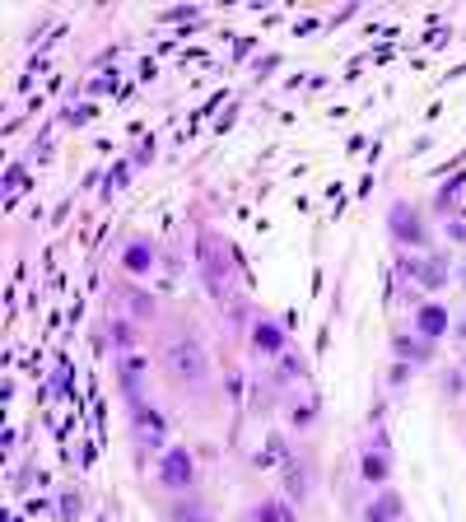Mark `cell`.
Wrapping results in <instances>:
<instances>
[{
    "label": "cell",
    "instance_id": "obj_1",
    "mask_svg": "<svg viewBox=\"0 0 466 522\" xmlns=\"http://www.w3.org/2000/svg\"><path fill=\"white\" fill-rule=\"evenodd\" d=\"M168 369H172V378H182L186 387H201L205 378H210L205 350L191 336H182V340H172V345H168Z\"/></svg>",
    "mask_w": 466,
    "mask_h": 522
},
{
    "label": "cell",
    "instance_id": "obj_2",
    "mask_svg": "<svg viewBox=\"0 0 466 522\" xmlns=\"http://www.w3.org/2000/svg\"><path fill=\"white\" fill-rule=\"evenodd\" d=\"M201 276H205V290L210 294H229V266L219 261L210 238H201Z\"/></svg>",
    "mask_w": 466,
    "mask_h": 522
},
{
    "label": "cell",
    "instance_id": "obj_3",
    "mask_svg": "<svg viewBox=\"0 0 466 522\" xmlns=\"http://www.w3.org/2000/svg\"><path fill=\"white\" fill-rule=\"evenodd\" d=\"M163 485H172V490H182V485H191V457H186L182 448H172V452H163Z\"/></svg>",
    "mask_w": 466,
    "mask_h": 522
},
{
    "label": "cell",
    "instance_id": "obj_4",
    "mask_svg": "<svg viewBox=\"0 0 466 522\" xmlns=\"http://www.w3.org/2000/svg\"><path fill=\"white\" fill-rule=\"evenodd\" d=\"M136 434H140V443L145 448H154L159 452V448H163V415L159 411H140L136 415Z\"/></svg>",
    "mask_w": 466,
    "mask_h": 522
},
{
    "label": "cell",
    "instance_id": "obj_5",
    "mask_svg": "<svg viewBox=\"0 0 466 522\" xmlns=\"http://www.w3.org/2000/svg\"><path fill=\"white\" fill-rule=\"evenodd\" d=\"M392 224H396V238H405V243H419V238H424V229H419L415 215H410V205H396V210H392Z\"/></svg>",
    "mask_w": 466,
    "mask_h": 522
},
{
    "label": "cell",
    "instance_id": "obj_6",
    "mask_svg": "<svg viewBox=\"0 0 466 522\" xmlns=\"http://www.w3.org/2000/svg\"><path fill=\"white\" fill-rule=\"evenodd\" d=\"M443 326H448V313H443V308H438V303L419 308V331H424V336H438Z\"/></svg>",
    "mask_w": 466,
    "mask_h": 522
},
{
    "label": "cell",
    "instance_id": "obj_7",
    "mask_svg": "<svg viewBox=\"0 0 466 522\" xmlns=\"http://www.w3.org/2000/svg\"><path fill=\"white\" fill-rule=\"evenodd\" d=\"M150 261H154V252H150L145 243H131V247H126V271L145 276V271H150Z\"/></svg>",
    "mask_w": 466,
    "mask_h": 522
},
{
    "label": "cell",
    "instance_id": "obj_8",
    "mask_svg": "<svg viewBox=\"0 0 466 522\" xmlns=\"http://www.w3.org/2000/svg\"><path fill=\"white\" fill-rule=\"evenodd\" d=\"M136 378H145V359L140 354H122V383L131 397H136Z\"/></svg>",
    "mask_w": 466,
    "mask_h": 522
},
{
    "label": "cell",
    "instance_id": "obj_9",
    "mask_svg": "<svg viewBox=\"0 0 466 522\" xmlns=\"http://www.w3.org/2000/svg\"><path fill=\"white\" fill-rule=\"evenodd\" d=\"M284 485H289L294 499H303V494H308V471H303L298 461H289V466H284Z\"/></svg>",
    "mask_w": 466,
    "mask_h": 522
},
{
    "label": "cell",
    "instance_id": "obj_10",
    "mask_svg": "<svg viewBox=\"0 0 466 522\" xmlns=\"http://www.w3.org/2000/svg\"><path fill=\"white\" fill-rule=\"evenodd\" d=\"M280 345H284V336H280V326H271V322H262V326H257V350L275 354Z\"/></svg>",
    "mask_w": 466,
    "mask_h": 522
},
{
    "label": "cell",
    "instance_id": "obj_11",
    "mask_svg": "<svg viewBox=\"0 0 466 522\" xmlns=\"http://www.w3.org/2000/svg\"><path fill=\"white\" fill-rule=\"evenodd\" d=\"M419 285H443L448 280V271H443V261H419Z\"/></svg>",
    "mask_w": 466,
    "mask_h": 522
},
{
    "label": "cell",
    "instance_id": "obj_12",
    "mask_svg": "<svg viewBox=\"0 0 466 522\" xmlns=\"http://www.w3.org/2000/svg\"><path fill=\"white\" fill-rule=\"evenodd\" d=\"M172 522H210V518H205V508H201V504H191V499H182V504L172 508Z\"/></svg>",
    "mask_w": 466,
    "mask_h": 522
},
{
    "label": "cell",
    "instance_id": "obj_13",
    "mask_svg": "<svg viewBox=\"0 0 466 522\" xmlns=\"http://www.w3.org/2000/svg\"><path fill=\"white\" fill-rule=\"evenodd\" d=\"M284 518H289V513H284L280 504H262L257 508V522H284Z\"/></svg>",
    "mask_w": 466,
    "mask_h": 522
},
{
    "label": "cell",
    "instance_id": "obj_14",
    "mask_svg": "<svg viewBox=\"0 0 466 522\" xmlns=\"http://www.w3.org/2000/svg\"><path fill=\"white\" fill-rule=\"evenodd\" d=\"M364 476L383 480V476H387V461H383V457H364Z\"/></svg>",
    "mask_w": 466,
    "mask_h": 522
},
{
    "label": "cell",
    "instance_id": "obj_15",
    "mask_svg": "<svg viewBox=\"0 0 466 522\" xmlns=\"http://www.w3.org/2000/svg\"><path fill=\"white\" fill-rule=\"evenodd\" d=\"M112 340L122 345V354H131V345H136V340H131V326H112Z\"/></svg>",
    "mask_w": 466,
    "mask_h": 522
},
{
    "label": "cell",
    "instance_id": "obj_16",
    "mask_svg": "<svg viewBox=\"0 0 466 522\" xmlns=\"http://www.w3.org/2000/svg\"><path fill=\"white\" fill-rule=\"evenodd\" d=\"M396 350H401V354H415V359H419V354H429L419 340H405V336H396Z\"/></svg>",
    "mask_w": 466,
    "mask_h": 522
},
{
    "label": "cell",
    "instance_id": "obj_17",
    "mask_svg": "<svg viewBox=\"0 0 466 522\" xmlns=\"http://www.w3.org/2000/svg\"><path fill=\"white\" fill-rule=\"evenodd\" d=\"M61 513H65V518H75V513H79V499H75V494H65V499H61Z\"/></svg>",
    "mask_w": 466,
    "mask_h": 522
},
{
    "label": "cell",
    "instance_id": "obj_18",
    "mask_svg": "<svg viewBox=\"0 0 466 522\" xmlns=\"http://www.w3.org/2000/svg\"><path fill=\"white\" fill-rule=\"evenodd\" d=\"M378 508H383V513H387V518H392V513H401V499H396V494H387V499H383V504H378Z\"/></svg>",
    "mask_w": 466,
    "mask_h": 522
},
{
    "label": "cell",
    "instance_id": "obj_19",
    "mask_svg": "<svg viewBox=\"0 0 466 522\" xmlns=\"http://www.w3.org/2000/svg\"><path fill=\"white\" fill-rule=\"evenodd\" d=\"M369 522H387V513H383V508H373V513H369Z\"/></svg>",
    "mask_w": 466,
    "mask_h": 522
}]
</instances>
